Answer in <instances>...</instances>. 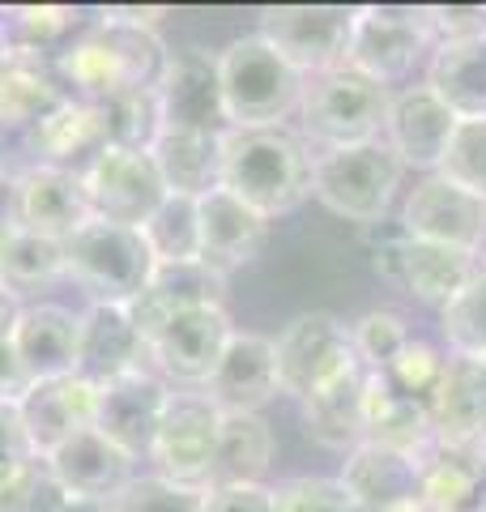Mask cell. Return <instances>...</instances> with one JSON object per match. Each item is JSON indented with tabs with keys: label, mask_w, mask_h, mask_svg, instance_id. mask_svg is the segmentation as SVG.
I'll return each instance as SVG.
<instances>
[{
	"label": "cell",
	"mask_w": 486,
	"mask_h": 512,
	"mask_svg": "<svg viewBox=\"0 0 486 512\" xmlns=\"http://www.w3.org/2000/svg\"><path fill=\"white\" fill-rule=\"evenodd\" d=\"M376 269L397 282L405 295H414L427 308H444V303L465 291L478 278L482 256L461 252V248H444V244H427V239H405L393 231L388 244L376 248Z\"/></svg>",
	"instance_id": "obj_14"
},
{
	"label": "cell",
	"mask_w": 486,
	"mask_h": 512,
	"mask_svg": "<svg viewBox=\"0 0 486 512\" xmlns=\"http://www.w3.org/2000/svg\"><path fill=\"white\" fill-rule=\"evenodd\" d=\"M141 239L150 248L154 265H188L201 261V210L197 197H180L167 192V201L150 214V222L141 227Z\"/></svg>",
	"instance_id": "obj_36"
},
{
	"label": "cell",
	"mask_w": 486,
	"mask_h": 512,
	"mask_svg": "<svg viewBox=\"0 0 486 512\" xmlns=\"http://www.w3.org/2000/svg\"><path fill=\"white\" fill-rule=\"evenodd\" d=\"M303 427L307 436L337 453H354L367 440V367L354 363L346 376L324 384L320 393L303 397Z\"/></svg>",
	"instance_id": "obj_29"
},
{
	"label": "cell",
	"mask_w": 486,
	"mask_h": 512,
	"mask_svg": "<svg viewBox=\"0 0 486 512\" xmlns=\"http://www.w3.org/2000/svg\"><path fill=\"white\" fill-rule=\"evenodd\" d=\"M64 278H73L90 303H120L128 308L154 278V256L141 231L90 218L81 231L64 239Z\"/></svg>",
	"instance_id": "obj_6"
},
{
	"label": "cell",
	"mask_w": 486,
	"mask_h": 512,
	"mask_svg": "<svg viewBox=\"0 0 486 512\" xmlns=\"http://www.w3.org/2000/svg\"><path fill=\"white\" fill-rule=\"evenodd\" d=\"M435 444L444 448H482L486 444V367L474 359H452L440 389L427 402Z\"/></svg>",
	"instance_id": "obj_25"
},
{
	"label": "cell",
	"mask_w": 486,
	"mask_h": 512,
	"mask_svg": "<svg viewBox=\"0 0 486 512\" xmlns=\"http://www.w3.org/2000/svg\"><path fill=\"white\" fill-rule=\"evenodd\" d=\"M13 350L30 380H60L77 367V312L60 303H30L13 325Z\"/></svg>",
	"instance_id": "obj_28"
},
{
	"label": "cell",
	"mask_w": 486,
	"mask_h": 512,
	"mask_svg": "<svg viewBox=\"0 0 486 512\" xmlns=\"http://www.w3.org/2000/svg\"><path fill=\"white\" fill-rule=\"evenodd\" d=\"M69 491L47 466V457H30L18 474L0 483V512H60Z\"/></svg>",
	"instance_id": "obj_42"
},
{
	"label": "cell",
	"mask_w": 486,
	"mask_h": 512,
	"mask_svg": "<svg viewBox=\"0 0 486 512\" xmlns=\"http://www.w3.org/2000/svg\"><path fill=\"white\" fill-rule=\"evenodd\" d=\"M218 184L273 222L312 197V150L295 128H226Z\"/></svg>",
	"instance_id": "obj_2"
},
{
	"label": "cell",
	"mask_w": 486,
	"mask_h": 512,
	"mask_svg": "<svg viewBox=\"0 0 486 512\" xmlns=\"http://www.w3.org/2000/svg\"><path fill=\"white\" fill-rule=\"evenodd\" d=\"M13 60V39H9V30H5V22H0V69Z\"/></svg>",
	"instance_id": "obj_50"
},
{
	"label": "cell",
	"mask_w": 486,
	"mask_h": 512,
	"mask_svg": "<svg viewBox=\"0 0 486 512\" xmlns=\"http://www.w3.org/2000/svg\"><path fill=\"white\" fill-rule=\"evenodd\" d=\"M273 52H282L303 77L329 73L346 64L350 35H354V9L346 5H278L261 13L256 30Z\"/></svg>",
	"instance_id": "obj_10"
},
{
	"label": "cell",
	"mask_w": 486,
	"mask_h": 512,
	"mask_svg": "<svg viewBox=\"0 0 486 512\" xmlns=\"http://www.w3.org/2000/svg\"><path fill=\"white\" fill-rule=\"evenodd\" d=\"M435 175L448 184H457L461 192H469V197L486 201V116L457 120Z\"/></svg>",
	"instance_id": "obj_38"
},
{
	"label": "cell",
	"mask_w": 486,
	"mask_h": 512,
	"mask_svg": "<svg viewBox=\"0 0 486 512\" xmlns=\"http://www.w3.org/2000/svg\"><path fill=\"white\" fill-rule=\"evenodd\" d=\"M30 384L35 380L26 376V367L18 359V350H13V342H0V406H18Z\"/></svg>",
	"instance_id": "obj_47"
},
{
	"label": "cell",
	"mask_w": 486,
	"mask_h": 512,
	"mask_svg": "<svg viewBox=\"0 0 486 512\" xmlns=\"http://www.w3.org/2000/svg\"><path fill=\"white\" fill-rule=\"evenodd\" d=\"M5 227H9V222H0V244H5Z\"/></svg>",
	"instance_id": "obj_51"
},
{
	"label": "cell",
	"mask_w": 486,
	"mask_h": 512,
	"mask_svg": "<svg viewBox=\"0 0 486 512\" xmlns=\"http://www.w3.org/2000/svg\"><path fill=\"white\" fill-rule=\"evenodd\" d=\"M440 333L452 359H486V274L478 269V278L465 291L452 295L440 308Z\"/></svg>",
	"instance_id": "obj_37"
},
{
	"label": "cell",
	"mask_w": 486,
	"mask_h": 512,
	"mask_svg": "<svg viewBox=\"0 0 486 512\" xmlns=\"http://www.w3.org/2000/svg\"><path fill=\"white\" fill-rule=\"evenodd\" d=\"M388 103L393 90L371 82L350 64H337L329 73H316L303 82V103H299V137L312 141L316 150H337V146H363V141L384 137Z\"/></svg>",
	"instance_id": "obj_5"
},
{
	"label": "cell",
	"mask_w": 486,
	"mask_h": 512,
	"mask_svg": "<svg viewBox=\"0 0 486 512\" xmlns=\"http://www.w3.org/2000/svg\"><path fill=\"white\" fill-rule=\"evenodd\" d=\"M90 197L81 175L56 167H30L9 188V227L43 235V239H69L90 222Z\"/></svg>",
	"instance_id": "obj_17"
},
{
	"label": "cell",
	"mask_w": 486,
	"mask_h": 512,
	"mask_svg": "<svg viewBox=\"0 0 486 512\" xmlns=\"http://www.w3.org/2000/svg\"><path fill=\"white\" fill-rule=\"evenodd\" d=\"M150 363V346L137 320L120 303H90L86 312H77V367L73 376L86 384H107L116 376H128L137 367Z\"/></svg>",
	"instance_id": "obj_18"
},
{
	"label": "cell",
	"mask_w": 486,
	"mask_h": 512,
	"mask_svg": "<svg viewBox=\"0 0 486 512\" xmlns=\"http://www.w3.org/2000/svg\"><path fill=\"white\" fill-rule=\"evenodd\" d=\"M342 487L354 495L363 512H418L423 508V461L405 457L397 448L363 440L346 453Z\"/></svg>",
	"instance_id": "obj_20"
},
{
	"label": "cell",
	"mask_w": 486,
	"mask_h": 512,
	"mask_svg": "<svg viewBox=\"0 0 486 512\" xmlns=\"http://www.w3.org/2000/svg\"><path fill=\"white\" fill-rule=\"evenodd\" d=\"M30 457H35V453H30V444H26V431L18 423V410L0 406V483H5L9 474H18Z\"/></svg>",
	"instance_id": "obj_46"
},
{
	"label": "cell",
	"mask_w": 486,
	"mask_h": 512,
	"mask_svg": "<svg viewBox=\"0 0 486 512\" xmlns=\"http://www.w3.org/2000/svg\"><path fill=\"white\" fill-rule=\"evenodd\" d=\"M452 128H457V116L440 103V94L427 86H405L388 103L384 141L401 158L405 171L435 175V167H440V158L448 150Z\"/></svg>",
	"instance_id": "obj_21"
},
{
	"label": "cell",
	"mask_w": 486,
	"mask_h": 512,
	"mask_svg": "<svg viewBox=\"0 0 486 512\" xmlns=\"http://www.w3.org/2000/svg\"><path fill=\"white\" fill-rule=\"evenodd\" d=\"M273 448L278 444H273V427L265 423V414H222L209 487L261 483L273 466Z\"/></svg>",
	"instance_id": "obj_32"
},
{
	"label": "cell",
	"mask_w": 486,
	"mask_h": 512,
	"mask_svg": "<svg viewBox=\"0 0 486 512\" xmlns=\"http://www.w3.org/2000/svg\"><path fill=\"white\" fill-rule=\"evenodd\" d=\"M150 158L167 192L205 197L222 180V133H171V128H162L150 146Z\"/></svg>",
	"instance_id": "obj_31"
},
{
	"label": "cell",
	"mask_w": 486,
	"mask_h": 512,
	"mask_svg": "<svg viewBox=\"0 0 486 512\" xmlns=\"http://www.w3.org/2000/svg\"><path fill=\"white\" fill-rule=\"evenodd\" d=\"M158 116L171 133H226V107H222V77L218 56L188 47L171 52L167 73L158 82Z\"/></svg>",
	"instance_id": "obj_15"
},
{
	"label": "cell",
	"mask_w": 486,
	"mask_h": 512,
	"mask_svg": "<svg viewBox=\"0 0 486 512\" xmlns=\"http://www.w3.org/2000/svg\"><path fill=\"white\" fill-rule=\"evenodd\" d=\"M64 99L69 94L60 90L52 64L13 56L0 69V128H35Z\"/></svg>",
	"instance_id": "obj_33"
},
{
	"label": "cell",
	"mask_w": 486,
	"mask_h": 512,
	"mask_svg": "<svg viewBox=\"0 0 486 512\" xmlns=\"http://www.w3.org/2000/svg\"><path fill=\"white\" fill-rule=\"evenodd\" d=\"M218 77L231 128H286L299 116L307 77L261 35H243L218 52Z\"/></svg>",
	"instance_id": "obj_3"
},
{
	"label": "cell",
	"mask_w": 486,
	"mask_h": 512,
	"mask_svg": "<svg viewBox=\"0 0 486 512\" xmlns=\"http://www.w3.org/2000/svg\"><path fill=\"white\" fill-rule=\"evenodd\" d=\"M81 13L64 9V5H22V9H5L0 22H5L9 39H13V56L26 60H43L52 64L64 47L81 35Z\"/></svg>",
	"instance_id": "obj_34"
},
{
	"label": "cell",
	"mask_w": 486,
	"mask_h": 512,
	"mask_svg": "<svg viewBox=\"0 0 486 512\" xmlns=\"http://www.w3.org/2000/svg\"><path fill=\"white\" fill-rule=\"evenodd\" d=\"M18 316H22V299L0 286V342L13 338V325H18Z\"/></svg>",
	"instance_id": "obj_48"
},
{
	"label": "cell",
	"mask_w": 486,
	"mask_h": 512,
	"mask_svg": "<svg viewBox=\"0 0 486 512\" xmlns=\"http://www.w3.org/2000/svg\"><path fill=\"white\" fill-rule=\"evenodd\" d=\"M482 274H486V248H482Z\"/></svg>",
	"instance_id": "obj_52"
},
{
	"label": "cell",
	"mask_w": 486,
	"mask_h": 512,
	"mask_svg": "<svg viewBox=\"0 0 486 512\" xmlns=\"http://www.w3.org/2000/svg\"><path fill=\"white\" fill-rule=\"evenodd\" d=\"M423 86L440 94V103L457 120L486 116V30L482 35L435 43Z\"/></svg>",
	"instance_id": "obj_30"
},
{
	"label": "cell",
	"mask_w": 486,
	"mask_h": 512,
	"mask_svg": "<svg viewBox=\"0 0 486 512\" xmlns=\"http://www.w3.org/2000/svg\"><path fill=\"white\" fill-rule=\"evenodd\" d=\"M205 393L222 414H261L282 393L278 346H273V338L235 329L214 367V376L205 384Z\"/></svg>",
	"instance_id": "obj_19"
},
{
	"label": "cell",
	"mask_w": 486,
	"mask_h": 512,
	"mask_svg": "<svg viewBox=\"0 0 486 512\" xmlns=\"http://www.w3.org/2000/svg\"><path fill=\"white\" fill-rule=\"evenodd\" d=\"M60 512H107V500H81V495H69Z\"/></svg>",
	"instance_id": "obj_49"
},
{
	"label": "cell",
	"mask_w": 486,
	"mask_h": 512,
	"mask_svg": "<svg viewBox=\"0 0 486 512\" xmlns=\"http://www.w3.org/2000/svg\"><path fill=\"white\" fill-rule=\"evenodd\" d=\"M64 278V244L60 239H43L18 227H5V244H0V286L13 295L39 291V286Z\"/></svg>",
	"instance_id": "obj_35"
},
{
	"label": "cell",
	"mask_w": 486,
	"mask_h": 512,
	"mask_svg": "<svg viewBox=\"0 0 486 512\" xmlns=\"http://www.w3.org/2000/svg\"><path fill=\"white\" fill-rule=\"evenodd\" d=\"M435 52V30L427 9H401V5H367L354 9V35L346 64L359 69L371 82L393 90L414 73V64Z\"/></svg>",
	"instance_id": "obj_7"
},
{
	"label": "cell",
	"mask_w": 486,
	"mask_h": 512,
	"mask_svg": "<svg viewBox=\"0 0 486 512\" xmlns=\"http://www.w3.org/2000/svg\"><path fill=\"white\" fill-rule=\"evenodd\" d=\"M26 133H30V150H35L39 167H56V171H73V175H86L94 167V158L111 146L103 107L81 103V99L56 103L35 128H26Z\"/></svg>",
	"instance_id": "obj_23"
},
{
	"label": "cell",
	"mask_w": 486,
	"mask_h": 512,
	"mask_svg": "<svg viewBox=\"0 0 486 512\" xmlns=\"http://www.w3.org/2000/svg\"><path fill=\"white\" fill-rule=\"evenodd\" d=\"M397 231L405 239H427V244L461 248L482 256L486 248V201L469 197L457 184L440 175H423L401 201Z\"/></svg>",
	"instance_id": "obj_13"
},
{
	"label": "cell",
	"mask_w": 486,
	"mask_h": 512,
	"mask_svg": "<svg viewBox=\"0 0 486 512\" xmlns=\"http://www.w3.org/2000/svg\"><path fill=\"white\" fill-rule=\"evenodd\" d=\"M222 299H226V278L218 274V269H209L205 261L154 265L150 286L128 303V312H133L137 329L145 333V342H150V333L167 316L188 312V308H222Z\"/></svg>",
	"instance_id": "obj_27"
},
{
	"label": "cell",
	"mask_w": 486,
	"mask_h": 512,
	"mask_svg": "<svg viewBox=\"0 0 486 512\" xmlns=\"http://www.w3.org/2000/svg\"><path fill=\"white\" fill-rule=\"evenodd\" d=\"M167 397H171V384L145 363L137 372L99 384V397H94V427L133 461L150 457V444H154V431H158Z\"/></svg>",
	"instance_id": "obj_16"
},
{
	"label": "cell",
	"mask_w": 486,
	"mask_h": 512,
	"mask_svg": "<svg viewBox=\"0 0 486 512\" xmlns=\"http://www.w3.org/2000/svg\"><path fill=\"white\" fill-rule=\"evenodd\" d=\"M273 504L278 512H363L354 495L342 487V478H286L273 487Z\"/></svg>",
	"instance_id": "obj_44"
},
{
	"label": "cell",
	"mask_w": 486,
	"mask_h": 512,
	"mask_svg": "<svg viewBox=\"0 0 486 512\" xmlns=\"http://www.w3.org/2000/svg\"><path fill=\"white\" fill-rule=\"evenodd\" d=\"M405 180L401 158L388 150V141H363V146H337L312 154V197L329 214L376 227L388 218Z\"/></svg>",
	"instance_id": "obj_4"
},
{
	"label": "cell",
	"mask_w": 486,
	"mask_h": 512,
	"mask_svg": "<svg viewBox=\"0 0 486 512\" xmlns=\"http://www.w3.org/2000/svg\"><path fill=\"white\" fill-rule=\"evenodd\" d=\"M47 466L60 478V487L81 500H111L128 478H133V457L120 453L99 427H77L69 440H64Z\"/></svg>",
	"instance_id": "obj_26"
},
{
	"label": "cell",
	"mask_w": 486,
	"mask_h": 512,
	"mask_svg": "<svg viewBox=\"0 0 486 512\" xmlns=\"http://www.w3.org/2000/svg\"><path fill=\"white\" fill-rule=\"evenodd\" d=\"M231 316L226 308H188L167 316L150 333V367L162 380H175L180 389H205L214 367L231 342Z\"/></svg>",
	"instance_id": "obj_11"
},
{
	"label": "cell",
	"mask_w": 486,
	"mask_h": 512,
	"mask_svg": "<svg viewBox=\"0 0 486 512\" xmlns=\"http://www.w3.org/2000/svg\"><path fill=\"white\" fill-rule=\"evenodd\" d=\"M94 397L99 389L86 384L81 376H60V380H35L22 393L18 423L26 431V444L35 457H52L56 448L73 436L77 427L94 423Z\"/></svg>",
	"instance_id": "obj_22"
},
{
	"label": "cell",
	"mask_w": 486,
	"mask_h": 512,
	"mask_svg": "<svg viewBox=\"0 0 486 512\" xmlns=\"http://www.w3.org/2000/svg\"><path fill=\"white\" fill-rule=\"evenodd\" d=\"M209 487H184L162 474H133L107 500V512H201Z\"/></svg>",
	"instance_id": "obj_40"
},
{
	"label": "cell",
	"mask_w": 486,
	"mask_h": 512,
	"mask_svg": "<svg viewBox=\"0 0 486 512\" xmlns=\"http://www.w3.org/2000/svg\"><path fill=\"white\" fill-rule=\"evenodd\" d=\"M410 338L414 333H410V325H405V316L393 312V308H376V312H367L350 325L354 359H359L367 372H384V367L405 350Z\"/></svg>",
	"instance_id": "obj_41"
},
{
	"label": "cell",
	"mask_w": 486,
	"mask_h": 512,
	"mask_svg": "<svg viewBox=\"0 0 486 512\" xmlns=\"http://www.w3.org/2000/svg\"><path fill=\"white\" fill-rule=\"evenodd\" d=\"M99 107H103V120H107V141L120 150H150L154 137L162 133L154 90H128V94H116V99H107Z\"/></svg>",
	"instance_id": "obj_39"
},
{
	"label": "cell",
	"mask_w": 486,
	"mask_h": 512,
	"mask_svg": "<svg viewBox=\"0 0 486 512\" xmlns=\"http://www.w3.org/2000/svg\"><path fill=\"white\" fill-rule=\"evenodd\" d=\"M278 346V380L282 393L303 402V397L320 393L324 384L346 376L354 363L350 325H342L333 312H303L273 338Z\"/></svg>",
	"instance_id": "obj_9"
},
{
	"label": "cell",
	"mask_w": 486,
	"mask_h": 512,
	"mask_svg": "<svg viewBox=\"0 0 486 512\" xmlns=\"http://www.w3.org/2000/svg\"><path fill=\"white\" fill-rule=\"evenodd\" d=\"M167 60L171 52L154 26L128 22L120 9H103V18L52 60V73L69 99L107 103L128 90H158Z\"/></svg>",
	"instance_id": "obj_1"
},
{
	"label": "cell",
	"mask_w": 486,
	"mask_h": 512,
	"mask_svg": "<svg viewBox=\"0 0 486 512\" xmlns=\"http://www.w3.org/2000/svg\"><path fill=\"white\" fill-rule=\"evenodd\" d=\"M218 427H222V410L209 402L205 389H171L150 444V461L158 466L154 474L184 487H209Z\"/></svg>",
	"instance_id": "obj_8"
},
{
	"label": "cell",
	"mask_w": 486,
	"mask_h": 512,
	"mask_svg": "<svg viewBox=\"0 0 486 512\" xmlns=\"http://www.w3.org/2000/svg\"><path fill=\"white\" fill-rule=\"evenodd\" d=\"M81 184H86L94 218L116 222V227H133V231H141L150 214L167 201V184H162L150 150L107 146L94 158V167L81 175Z\"/></svg>",
	"instance_id": "obj_12"
},
{
	"label": "cell",
	"mask_w": 486,
	"mask_h": 512,
	"mask_svg": "<svg viewBox=\"0 0 486 512\" xmlns=\"http://www.w3.org/2000/svg\"><path fill=\"white\" fill-rule=\"evenodd\" d=\"M444 367H448V350H435L423 338H410L405 350L384 367L380 376L393 384L397 393L414 397V402H431V393L440 389V380H444Z\"/></svg>",
	"instance_id": "obj_43"
},
{
	"label": "cell",
	"mask_w": 486,
	"mask_h": 512,
	"mask_svg": "<svg viewBox=\"0 0 486 512\" xmlns=\"http://www.w3.org/2000/svg\"><path fill=\"white\" fill-rule=\"evenodd\" d=\"M201 512H278V504H273V487L243 483V487H209Z\"/></svg>",
	"instance_id": "obj_45"
},
{
	"label": "cell",
	"mask_w": 486,
	"mask_h": 512,
	"mask_svg": "<svg viewBox=\"0 0 486 512\" xmlns=\"http://www.w3.org/2000/svg\"><path fill=\"white\" fill-rule=\"evenodd\" d=\"M482 367H486V359H482Z\"/></svg>",
	"instance_id": "obj_53"
},
{
	"label": "cell",
	"mask_w": 486,
	"mask_h": 512,
	"mask_svg": "<svg viewBox=\"0 0 486 512\" xmlns=\"http://www.w3.org/2000/svg\"><path fill=\"white\" fill-rule=\"evenodd\" d=\"M197 210H201V261L209 269H218L226 278L231 269H243L261 256L269 218H261L252 205H243L235 192L218 184L214 192L197 197Z\"/></svg>",
	"instance_id": "obj_24"
}]
</instances>
